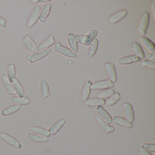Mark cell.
<instances>
[{
    "label": "cell",
    "instance_id": "obj_21",
    "mask_svg": "<svg viewBox=\"0 0 155 155\" xmlns=\"http://www.w3.org/2000/svg\"><path fill=\"white\" fill-rule=\"evenodd\" d=\"M131 49L135 53V55L140 58L141 59H143L145 58V52L141 45L137 42H134L130 46Z\"/></svg>",
    "mask_w": 155,
    "mask_h": 155
},
{
    "label": "cell",
    "instance_id": "obj_2",
    "mask_svg": "<svg viewBox=\"0 0 155 155\" xmlns=\"http://www.w3.org/2000/svg\"><path fill=\"white\" fill-rule=\"evenodd\" d=\"M0 137L5 143L14 148L20 149L22 147V145L17 139L7 133L5 132L0 133Z\"/></svg>",
    "mask_w": 155,
    "mask_h": 155
},
{
    "label": "cell",
    "instance_id": "obj_22",
    "mask_svg": "<svg viewBox=\"0 0 155 155\" xmlns=\"http://www.w3.org/2000/svg\"><path fill=\"white\" fill-rule=\"evenodd\" d=\"M51 7V3H48L46 4L41 10L38 18L41 23H44L46 21V19L48 17L50 13Z\"/></svg>",
    "mask_w": 155,
    "mask_h": 155
},
{
    "label": "cell",
    "instance_id": "obj_24",
    "mask_svg": "<svg viewBox=\"0 0 155 155\" xmlns=\"http://www.w3.org/2000/svg\"><path fill=\"white\" fill-rule=\"evenodd\" d=\"M21 108V106L18 105H12L2 110L1 114L2 116L7 117L16 113Z\"/></svg>",
    "mask_w": 155,
    "mask_h": 155
},
{
    "label": "cell",
    "instance_id": "obj_8",
    "mask_svg": "<svg viewBox=\"0 0 155 155\" xmlns=\"http://www.w3.org/2000/svg\"><path fill=\"white\" fill-rule=\"evenodd\" d=\"M105 68L110 80L113 83L116 82L117 77L114 63L111 62L106 63L105 64Z\"/></svg>",
    "mask_w": 155,
    "mask_h": 155
},
{
    "label": "cell",
    "instance_id": "obj_36",
    "mask_svg": "<svg viewBox=\"0 0 155 155\" xmlns=\"http://www.w3.org/2000/svg\"><path fill=\"white\" fill-rule=\"evenodd\" d=\"M141 64L143 67L149 68L151 69H155V62L154 61L146 60L142 62Z\"/></svg>",
    "mask_w": 155,
    "mask_h": 155
},
{
    "label": "cell",
    "instance_id": "obj_6",
    "mask_svg": "<svg viewBox=\"0 0 155 155\" xmlns=\"http://www.w3.org/2000/svg\"><path fill=\"white\" fill-rule=\"evenodd\" d=\"M41 10L42 8L39 6H36L32 10L27 23L28 28H32L38 22Z\"/></svg>",
    "mask_w": 155,
    "mask_h": 155
},
{
    "label": "cell",
    "instance_id": "obj_28",
    "mask_svg": "<svg viewBox=\"0 0 155 155\" xmlns=\"http://www.w3.org/2000/svg\"><path fill=\"white\" fill-rule=\"evenodd\" d=\"M68 41L71 50L74 53H77L78 51V43L73 33H70L68 35Z\"/></svg>",
    "mask_w": 155,
    "mask_h": 155
},
{
    "label": "cell",
    "instance_id": "obj_10",
    "mask_svg": "<svg viewBox=\"0 0 155 155\" xmlns=\"http://www.w3.org/2000/svg\"><path fill=\"white\" fill-rule=\"evenodd\" d=\"M95 118L97 123L99 125L100 127L106 132L107 134L112 133L114 132L115 129L112 126H110L108 123L106 122L103 119L101 118L100 116L97 114L95 115Z\"/></svg>",
    "mask_w": 155,
    "mask_h": 155
},
{
    "label": "cell",
    "instance_id": "obj_13",
    "mask_svg": "<svg viewBox=\"0 0 155 155\" xmlns=\"http://www.w3.org/2000/svg\"><path fill=\"white\" fill-rule=\"evenodd\" d=\"M113 123L117 126L127 128H131L133 127L132 123L129 122L126 118L119 116H115L112 119Z\"/></svg>",
    "mask_w": 155,
    "mask_h": 155
},
{
    "label": "cell",
    "instance_id": "obj_34",
    "mask_svg": "<svg viewBox=\"0 0 155 155\" xmlns=\"http://www.w3.org/2000/svg\"><path fill=\"white\" fill-rule=\"evenodd\" d=\"M99 42V41L97 39H95L91 43L88 53L89 57L90 58H91L96 54Z\"/></svg>",
    "mask_w": 155,
    "mask_h": 155
},
{
    "label": "cell",
    "instance_id": "obj_20",
    "mask_svg": "<svg viewBox=\"0 0 155 155\" xmlns=\"http://www.w3.org/2000/svg\"><path fill=\"white\" fill-rule=\"evenodd\" d=\"M13 86L16 94L19 97L21 98H28V95L25 93L23 87L18 79L16 78L14 81L13 83Z\"/></svg>",
    "mask_w": 155,
    "mask_h": 155
},
{
    "label": "cell",
    "instance_id": "obj_23",
    "mask_svg": "<svg viewBox=\"0 0 155 155\" xmlns=\"http://www.w3.org/2000/svg\"><path fill=\"white\" fill-rule=\"evenodd\" d=\"M29 130L34 134H38L47 138H49L51 137V134H50L48 130L41 127L31 126L29 127Z\"/></svg>",
    "mask_w": 155,
    "mask_h": 155
},
{
    "label": "cell",
    "instance_id": "obj_18",
    "mask_svg": "<svg viewBox=\"0 0 155 155\" xmlns=\"http://www.w3.org/2000/svg\"><path fill=\"white\" fill-rule=\"evenodd\" d=\"M96 111L100 116L101 118L103 119L104 120L107 121V123L110 124L113 123L112 118L111 116L107 111H106L103 108L102 106H98L97 107V109H96Z\"/></svg>",
    "mask_w": 155,
    "mask_h": 155
},
{
    "label": "cell",
    "instance_id": "obj_37",
    "mask_svg": "<svg viewBox=\"0 0 155 155\" xmlns=\"http://www.w3.org/2000/svg\"><path fill=\"white\" fill-rule=\"evenodd\" d=\"M75 37L78 43H79V44H83V45L85 35H75Z\"/></svg>",
    "mask_w": 155,
    "mask_h": 155
},
{
    "label": "cell",
    "instance_id": "obj_31",
    "mask_svg": "<svg viewBox=\"0 0 155 155\" xmlns=\"http://www.w3.org/2000/svg\"><path fill=\"white\" fill-rule=\"evenodd\" d=\"M97 35V31L92 30L87 35L85 36L84 39L83 45L86 46H89L92 41L95 39V38Z\"/></svg>",
    "mask_w": 155,
    "mask_h": 155
},
{
    "label": "cell",
    "instance_id": "obj_33",
    "mask_svg": "<svg viewBox=\"0 0 155 155\" xmlns=\"http://www.w3.org/2000/svg\"><path fill=\"white\" fill-rule=\"evenodd\" d=\"M121 98V96L119 92H115L111 97H110L106 101V105L107 106H112L115 105Z\"/></svg>",
    "mask_w": 155,
    "mask_h": 155
},
{
    "label": "cell",
    "instance_id": "obj_11",
    "mask_svg": "<svg viewBox=\"0 0 155 155\" xmlns=\"http://www.w3.org/2000/svg\"><path fill=\"white\" fill-rule=\"evenodd\" d=\"M128 11L127 10H121L110 16L108 18V21L110 23L114 25L124 19Z\"/></svg>",
    "mask_w": 155,
    "mask_h": 155
},
{
    "label": "cell",
    "instance_id": "obj_42",
    "mask_svg": "<svg viewBox=\"0 0 155 155\" xmlns=\"http://www.w3.org/2000/svg\"><path fill=\"white\" fill-rule=\"evenodd\" d=\"M148 58L150 60V61H155V54H154V53H150V54H149V55H148Z\"/></svg>",
    "mask_w": 155,
    "mask_h": 155
},
{
    "label": "cell",
    "instance_id": "obj_3",
    "mask_svg": "<svg viewBox=\"0 0 155 155\" xmlns=\"http://www.w3.org/2000/svg\"><path fill=\"white\" fill-rule=\"evenodd\" d=\"M51 51V49L50 48L39 51L33 53L31 55L27 56L26 59L28 61L30 62L31 64H33L36 61H39L44 58L50 53Z\"/></svg>",
    "mask_w": 155,
    "mask_h": 155
},
{
    "label": "cell",
    "instance_id": "obj_4",
    "mask_svg": "<svg viewBox=\"0 0 155 155\" xmlns=\"http://www.w3.org/2000/svg\"><path fill=\"white\" fill-rule=\"evenodd\" d=\"M114 84L110 80L100 81L95 83H92L91 87L92 90H104L112 88L114 87Z\"/></svg>",
    "mask_w": 155,
    "mask_h": 155
},
{
    "label": "cell",
    "instance_id": "obj_41",
    "mask_svg": "<svg viewBox=\"0 0 155 155\" xmlns=\"http://www.w3.org/2000/svg\"><path fill=\"white\" fill-rule=\"evenodd\" d=\"M155 1L152 2L151 5V9L152 12V15H153V19H155Z\"/></svg>",
    "mask_w": 155,
    "mask_h": 155
},
{
    "label": "cell",
    "instance_id": "obj_7",
    "mask_svg": "<svg viewBox=\"0 0 155 155\" xmlns=\"http://www.w3.org/2000/svg\"><path fill=\"white\" fill-rule=\"evenodd\" d=\"M22 43L27 49L31 53H34L38 51V46L33 39L29 35H26L24 37Z\"/></svg>",
    "mask_w": 155,
    "mask_h": 155
},
{
    "label": "cell",
    "instance_id": "obj_16",
    "mask_svg": "<svg viewBox=\"0 0 155 155\" xmlns=\"http://www.w3.org/2000/svg\"><path fill=\"white\" fill-rule=\"evenodd\" d=\"M2 81L3 86L9 95H16V93L12 83L8 79L7 75L3 74L2 76Z\"/></svg>",
    "mask_w": 155,
    "mask_h": 155
},
{
    "label": "cell",
    "instance_id": "obj_38",
    "mask_svg": "<svg viewBox=\"0 0 155 155\" xmlns=\"http://www.w3.org/2000/svg\"><path fill=\"white\" fill-rule=\"evenodd\" d=\"M0 27L2 28H5L7 27V21L0 15Z\"/></svg>",
    "mask_w": 155,
    "mask_h": 155
},
{
    "label": "cell",
    "instance_id": "obj_25",
    "mask_svg": "<svg viewBox=\"0 0 155 155\" xmlns=\"http://www.w3.org/2000/svg\"><path fill=\"white\" fill-rule=\"evenodd\" d=\"M66 122V120L64 119L59 120L53 124V125L49 129V132L51 135L54 136L55 135L62 127L64 126Z\"/></svg>",
    "mask_w": 155,
    "mask_h": 155
},
{
    "label": "cell",
    "instance_id": "obj_14",
    "mask_svg": "<svg viewBox=\"0 0 155 155\" xmlns=\"http://www.w3.org/2000/svg\"><path fill=\"white\" fill-rule=\"evenodd\" d=\"M92 84V82L91 81H87L85 82L81 93V99L82 102H84L89 99L91 92V87Z\"/></svg>",
    "mask_w": 155,
    "mask_h": 155
},
{
    "label": "cell",
    "instance_id": "obj_40",
    "mask_svg": "<svg viewBox=\"0 0 155 155\" xmlns=\"http://www.w3.org/2000/svg\"><path fill=\"white\" fill-rule=\"evenodd\" d=\"M51 0H31V2L34 4H37L38 3H44V2H50Z\"/></svg>",
    "mask_w": 155,
    "mask_h": 155
},
{
    "label": "cell",
    "instance_id": "obj_19",
    "mask_svg": "<svg viewBox=\"0 0 155 155\" xmlns=\"http://www.w3.org/2000/svg\"><path fill=\"white\" fill-rule=\"evenodd\" d=\"M55 43V38L53 36H50L42 41L38 47V51L49 48Z\"/></svg>",
    "mask_w": 155,
    "mask_h": 155
},
{
    "label": "cell",
    "instance_id": "obj_5",
    "mask_svg": "<svg viewBox=\"0 0 155 155\" xmlns=\"http://www.w3.org/2000/svg\"><path fill=\"white\" fill-rule=\"evenodd\" d=\"M55 51L71 58H76L78 57L76 53L67 47L62 46L60 42H57L55 44Z\"/></svg>",
    "mask_w": 155,
    "mask_h": 155
},
{
    "label": "cell",
    "instance_id": "obj_1",
    "mask_svg": "<svg viewBox=\"0 0 155 155\" xmlns=\"http://www.w3.org/2000/svg\"><path fill=\"white\" fill-rule=\"evenodd\" d=\"M150 18V17L149 12H146L143 13V15L140 20L137 31L142 36L146 35L147 29L148 28L149 24Z\"/></svg>",
    "mask_w": 155,
    "mask_h": 155
},
{
    "label": "cell",
    "instance_id": "obj_17",
    "mask_svg": "<svg viewBox=\"0 0 155 155\" xmlns=\"http://www.w3.org/2000/svg\"><path fill=\"white\" fill-rule=\"evenodd\" d=\"M27 140L28 141L35 143H45L48 142L49 140L48 138L38 134L28 133V134Z\"/></svg>",
    "mask_w": 155,
    "mask_h": 155
},
{
    "label": "cell",
    "instance_id": "obj_29",
    "mask_svg": "<svg viewBox=\"0 0 155 155\" xmlns=\"http://www.w3.org/2000/svg\"><path fill=\"white\" fill-rule=\"evenodd\" d=\"M140 40L142 41L143 45L150 51L152 53L155 54V45L154 42H152L149 39L144 36H141L140 37Z\"/></svg>",
    "mask_w": 155,
    "mask_h": 155
},
{
    "label": "cell",
    "instance_id": "obj_32",
    "mask_svg": "<svg viewBox=\"0 0 155 155\" xmlns=\"http://www.w3.org/2000/svg\"><path fill=\"white\" fill-rule=\"evenodd\" d=\"M115 91L114 89H108L104 90L101 92H99L97 94V98L99 99H108L111 97L112 95L115 93Z\"/></svg>",
    "mask_w": 155,
    "mask_h": 155
},
{
    "label": "cell",
    "instance_id": "obj_39",
    "mask_svg": "<svg viewBox=\"0 0 155 155\" xmlns=\"http://www.w3.org/2000/svg\"><path fill=\"white\" fill-rule=\"evenodd\" d=\"M139 154L140 155H153V154H151L150 152L143 149L142 148L140 149Z\"/></svg>",
    "mask_w": 155,
    "mask_h": 155
},
{
    "label": "cell",
    "instance_id": "obj_30",
    "mask_svg": "<svg viewBox=\"0 0 155 155\" xmlns=\"http://www.w3.org/2000/svg\"><path fill=\"white\" fill-rule=\"evenodd\" d=\"M11 101L14 105L25 106L30 103V99L28 98H21L19 97H13L11 98Z\"/></svg>",
    "mask_w": 155,
    "mask_h": 155
},
{
    "label": "cell",
    "instance_id": "obj_27",
    "mask_svg": "<svg viewBox=\"0 0 155 155\" xmlns=\"http://www.w3.org/2000/svg\"><path fill=\"white\" fill-rule=\"evenodd\" d=\"M40 88L41 97L43 98L46 99L50 97V94L48 84L45 80L42 79L41 81Z\"/></svg>",
    "mask_w": 155,
    "mask_h": 155
},
{
    "label": "cell",
    "instance_id": "obj_12",
    "mask_svg": "<svg viewBox=\"0 0 155 155\" xmlns=\"http://www.w3.org/2000/svg\"><path fill=\"white\" fill-rule=\"evenodd\" d=\"M141 60V59L137 55H130L118 60L117 61V63L120 65H128L135 62H139Z\"/></svg>",
    "mask_w": 155,
    "mask_h": 155
},
{
    "label": "cell",
    "instance_id": "obj_15",
    "mask_svg": "<svg viewBox=\"0 0 155 155\" xmlns=\"http://www.w3.org/2000/svg\"><path fill=\"white\" fill-rule=\"evenodd\" d=\"M106 100L97 97L88 99L84 102L86 106L90 107H97L98 106H103L106 103Z\"/></svg>",
    "mask_w": 155,
    "mask_h": 155
},
{
    "label": "cell",
    "instance_id": "obj_26",
    "mask_svg": "<svg viewBox=\"0 0 155 155\" xmlns=\"http://www.w3.org/2000/svg\"><path fill=\"white\" fill-rule=\"evenodd\" d=\"M7 77L11 83H13L16 79V70L15 65L13 63L7 66Z\"/></svg>",
    "mask_w": 155,
    "mask_h": 155
},
{
    "label": "cell",
    "instance_id": "obj_9",
    "mask_svg": "<svg viewBox=\"0 0 155 155\" xmlns=\"http://www.w3.org/2000/svg\"><path fill=\"white\" fill-rule=\"evenodd\" d=\"M123 107L126 119L129 122L132 123L135 120V113L132 105L127 102H125L123 104Z\"/></svg>",
    "mask_w": 155,
    "mask_h": 155
},
{
    "label": "cell",
    "instance_id": "obj_35",
    "mask_svg": "<svg viewBox=\"0 0 155 155\" xmlns=\"http://www.w3.org/2000/svg\"><path fill=\"white\" fill-rule=\"evenodd\" d=\"M143 149L150 152H155V144L153 143H145L141 147Z\"/></svg>",
    "mask_w": 155,
    "mask_h": 155
}]
</instances>
